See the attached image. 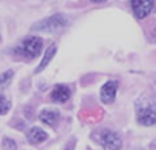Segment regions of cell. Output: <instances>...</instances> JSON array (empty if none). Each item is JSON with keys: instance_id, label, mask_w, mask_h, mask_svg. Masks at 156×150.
Wrapping results in <instances>:
<instances>
[{"instance_id": "6da1fadb", "label": "cell", "mask_w": 156, "mask_h": 150, "mask_svg": "<svg viewBox=\"0 0 156 150\" xmlns=\"http://www.w3.org/2000/svg\"><path fill=\"white\" fill-rule=\"evenodd\" d=\"M70 20L69 17H66L64 14H54L48 19H43L40 22H37L32 26L34 32H46V34H55L60 32L63 29H66L69 26Z\"/></svg>"}, {"instance_id": "7a4b0ae2", "label": "cell", "mask_w": 156, "mask_h": 150, "mask_svg": "<svg viewBox=\"0 0 156 150\" xmlns=\"http://www.w3.org/2000/svg\"><path fill=\"white\" fill-rule=\"evenodd\" d=\"M43 49V40L40 37H26L16 49H14V54L25 58V60H34L35 57L40 55Z\"/></svg>"}, {"instance_id": "3957f363", "label": "cell", "mask_w": 156, "mask_h": 150, "mask_svg": "<svg viewBox=\"0 0 156 150\" xmlns=\"http://www.w3.org/2000/svg\"><path fill=\"white\" fill-rule=\"evenodd\" d=\"M94 139L98 141L100 145H103L106 150H119L122 147V139L121 136L109 129H103L94 133Z\"/></svg>"}, {"instance_id": "277c9868", "label": "cell", "mask_w": 156, "mask_h": 150, "mask_svg": "<svg viewBox=\"0 0 156 150\" xmlns=\"http://www.w3.org/2000/svg\"><path fill=\"white\" fill-rule=\"evenodd\" d=\"M136 120L141 126H156V103H147L138 107Z\"/></svg>"}, {"instance_id": "5b68a950", "label": "cell", "mask_w": 156, "mask_h": 150, "mask_svg": "<svg viewBox=\"0 0 156 150\" xmlns=\"http://www.w3.org/2000/svg\"><path fill=\"white\" fill-rule=\"evenodd\" d=\"M154 9V0H132V11L136 19L142 20Z\"/></svg>"}, {"instance_id": "8992f818", "label": "cell", "mask_w": 156, "mask_h": 150, "mask_svg": "<svg viewBox=\"0 0 156 150\" xmlns=\"http://www.w3.org/2000/svg\"><path fill=\"white\" fill-rule=\"evenodd\" d=\"M116 91H118V83L115 80H110L107 81L103 88H101V92H100V98L104 104H112L115 101V97H116Z\"/></svg>"}, {"instance_id": "52a82bcc", "label": "cell", "mask_w": 156, "mask_h": 150, "mask_svg": "<svg viewBox=\"0 0 156 150\" xmlns=\"http://www.w3.org/2000/svg\"><path fill=\"white\" fill-rule=\"evenodd\" d=\"M70 98V89L64 84H57L51 92V100L54 103H66Z\"/></svg>"}, {"instance_id": "ba28073f", "label": "cell", "mask_w": 156, "mask_h": 150, "mask_svg": "<svg viewBox=\"0 0 156 150\" xmlns=\"http://www.w3.org/2000/svg\"><path fill=\"white\" fill-rule=\"evenodd\" d=\"M26 138H28V141L31 144H40V142L48 139V133L43 129H40V127H32L26 133Z\"/></svg>"}, {"instance_id": "9c48e42d", "label": "cell", "mask_w": 156, "mask_h": 150, "mask_svg": "<svg viewBox=\"0 0 156 150\" xmlns=\"http://www.w3.org/2000/svg\"><path fill=\"white\" fill-rule=\"evenodd\" d=\"M38 118H40L41 123H44L48 126H55V123L60 118V112L58 110H52V109H44V110L40 112Z\"/></svg>"}, {"instance_id": "30bf717a", "label": "cell", "mask_w": 156, "mask_h": 150, "mask_svg": "<svg viewBox=\"0 0 156 150\" xmlns=\"http://www.w3.org/2000/svg\"><path fill=\"white\" fill-rule=\"evenodd\" d=\"M55 52H57V45H51V46L48 48V51L44 52V55H43V58H41L40 64L35 67V73H40L43 69H46V66H48V64L51 63V60L54 58Z\"/></svg>"}, {"instance_id": "8fae6325", "label": "cell", "mask_w": 156, "mask_h": 150, "mask_svg": "<svg viewBox=\"0 0 156 150\" xmlns=\"http://www.w3.org/2000/svg\"><path fill=\"white\" fill-rule=\"evenodd\" d=\"M9 109H11V101H9L5 95L0 94V115L8 113V110H9Z\"/></svg>"}, {"instance_id": "7c38bea8", "label": "cell", "mask_w": 156, "mask_h": 150, "mask_svg": "<svg viewBox=\"0 0 156 150\" xmlns=\"http://www.w3.org/2000/svg\"><path fill=\"white\" fill-rule=\"evenodd\" d=\"M12 75H14L12 70H6V72H3V73H0V88H5V86L12 80Z\"/></svg>"}, {"instance_id": "4fadbf2b", "label": "cell", "mask_w": 156, "mask_h": 150, "mask_svg": "<svg viewBox=\"0 0 156 150\" xmlns=\"http://www.w3.org/2000/svg\"><path fill=\"white\" fill-rule=\"evenodd\" d=\"M3 147L8 148V150H16L17 148V144H16V141H12L9 138H5L3 139Z\"/></svg>"}, {"instance_id": "5bb4252c", "label": "cell", "mask_w": 156, "mask_h": 150, "mask_svg": "<svg viewBox=\"0 0 156 150\" xmlns=\"http://www.w3.org/2000/svg\"><path fill=\"white\" fill-rule=\"evenodd\" d=\"M90 2H94V3H104L106 0H90Z\"/></svg>"}]
</instances>
